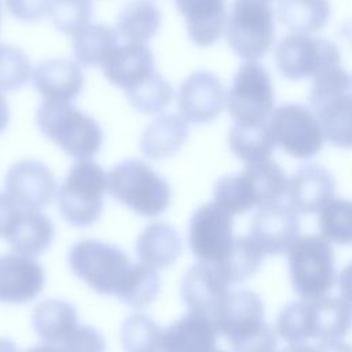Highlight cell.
Here are the masks:
<instances>
[{
    "label": "cell",
    "mask_w": 352,
    "mask_h": 352,
    "mask_svg": "<svg viewBox=\"0 0 352 352\" xmlns=\"http://www.w3.org/2000/svg\"><path fill=\"white\" fill-rule=\"evenodd\" d=\"M309 301L311 338L318 341L341 340L351 324L349 302L342 297L324 296Z\"/></svg>",
    "instance_id": "obj_27"
},
{
    "label": "cell",
    "mask_w": 352,
    "mask_h": 352,
    "mask_svg": "<svg viewBox=\"0 0 352 352\" xmlns=\"http://www.w3.org/2000/svg\"><path fill=\"white\" fill-rule=\"evenodd\" d=\"M309 106L320 125L323 138L337 147L349 148L352 138L351 77L341 65L314 77Z\"/></svg>",
    "instance_id": "obj_3"
},
{
    "label": "cell",
    "mask_w": 352,
    "mask_h": 352,
    "mask_svg": "<svg viewBox=\"0 0 352 352\" xmlns=\"http://www.w3.org/2000/svg\"><path fill=\"white\" fill-rule=\"evenodd\" d=\"M187 136V122L180 116H160L144 129L140 150L150 160L168 158L182 148Z\"/></svg>",
    "instance_id": "obj_26"
},
{
    "label": "cell",
    "mask_w": 352,
    "mask_h": 352,
    "mask_svg": "<svg viewBox=\"0 0 352 352\" xmlns=\"http://www.w3.org/2000/svg\"><path fill=\"white\" fill-rule=\"evenodd\" d=\"M44 282V270L33 257L16 253L0 256V302H29L41 293Z\"/></svg>",
    "instance_id": "obj_17"
},
{
    "label": "cell",
    "mask_w": 352,
    "mask_h": 352,
    "mask_svg": "<svg viewBox=\"0 0 352 352\" xmlns=\"http://www.w3.org/2000/svg\"><path fill=\"white\" fill-rule=\"evenodd\" d=\"M298 214L286 205L272 204L260 208L250 223V238L263 254H280L298 236Z\"/></svg>",
    "instance_id": "obj_15"
},
{
    "label": "cell",
    "mask_w": 352,
    "mask_h": 352,
    "mask_svg": "<svg viewBox=\"0 0 352 352\" xmlns=\"http://www.w3.org/2000/svg\"><path fill=\"white\" fill-rule=\"evenodd\" d=\"M30 74V60L22 50L14 45H0V91L22 88Z\"/></svg>",
    "instance_id": "obj_40"
},
{
    "label": "cell",
    "mask_w": 352,
    "mask_h": 352,
    "mask_svg": "<svg viewBox=\"0 0 352 352\" xmlns=\"http://www.w3.org/2000/svg\"><path fill=\"white\" fill-rule=\"evenodd\" d=\"M22 209L4 192H0V238H7Z\"/></svg>",
    "instance_id": "obj_43"
},
{
    "label": "cell",
    "mask_w": 352,
    "mask_h": 352,
    "mask_svg": "<svg viewBox=\"0 0 352 352\" xmlns=\"http://www.w3.org/2000/svg\"><path fill=\"white\" fill-rule=\"evenodd\" d=\"M107 190L122 205L144 217L164 213L172 198L169 183L147 162L136 158L122 161L110 170Z\"/></svg>",
    "instance_id": "obj_5"
},
{
    "label": "cell",
    "mask_w": 352,
    "mask_h": 352,
    "mask_svg": "<svg viewBox=\"0 0 352 352\" xmlns=\"http://www.w3.org/2000/svg\"><path fill=\"white\" fill-rule=\"evenodd\" d=\"M56 348L60 352H106V341L95 327L78 324Z\"/></svg>",
    "instance_id": "obj_41"
},
{
    "label": "cell",
    "mask_w": 352,
    "mask_h": 352,
    "mask_svg": "<svg viewBox=\"0 0 352 352\" xmlns=\"http://www.w3.org/2000/svg\"><path fill=\"white\" fill-rule=\"evenodd\" d=\"M314 348L315 352H351L349 345L341 340L318 341V344H315Z\"/></svg>",
    "instance_id": "obj_44"
},
{
    "label": "cell",
    "mask_w": 352,
    "mask_h": 352,
    "mask_svg": "<svg viewBox=\"0 0 352 352\" xmlns=\"http://www.w3.org/2000/svg\"><path fill=\"white\" fill-rule=\"evenodd\" d=\"M43 135L76 160H89L102 147L99 124L69 102L44 100L36 113Z\"/></svg>",
    "instance_id": "obj_4"
},
{
    "label": "cell",
    "mask_w": 352,
    "mask_h": 352,
    "mask_svg": "<svg viewBox=\"0 0 352 352\" xmlns=\"http://www.w3.org/2000/svg\"><path fill=\"white\" fill-rule=\"evenodd\" d=\"M230 293V283L214 264H194L183 276L180 296L190 311L213 319Z\"/></svg>",
    "instance_id": "obj_16"
},
{
    "label": "cell",
    "mask_w": 352,
    "mask_h": 352,
    "mask_svg": "<svg viewBox=\"0 0 352 352\" xmlns=\"http://www.w3.org/2000/svg\"><path fill=\"white\" fill-rule=\"evenodd\" d=\"M275 63L280 74L289 80L315 77L341 65L338 47L324 38L307 34H287L275 48Z\"/></svg>",
    "instance_id": "obj_10"
},
{
    "label": "cell",
    "mask_w": 352,
    "mask_h": 352,
    "mask_svg": "<svg viewBox=\"0 0 352 352\" xmlns=\"http://www.w3.org/2000/svg\"><path fill=\"white\" fill-rule=\"evenodd\" d=\"M52 0H6L8 12L19 21L34 22L44 18Z\"/></svg>",
    "instance_id": "obj_42"
},
{
    "label": "cell",
    "mask_w": 352,
    "mask_h": 352,
    "mask_svg": "<svg viewBox=\"0 0 352 352\" xmlns=\"http://www.w3.org/2000/svg\"><path fill=\"white\" fill-rule=\"evenodd\" d=\"M327 0H279V22L296 34H309L320 30L329 19Z\"/></svg>",
    "instance_id": "obj_32"
},
{
    "label": "cell",
    "mask_w": 352,
    "mask_h": 352,
    "mask_svg": "<svg viewBox=\"0 0 352 352\" xmlns=\"http://www.w3.org/2000/svg\"><path fill=\"white\" fill-rule=\"evenodd\" d=\"M48 14L59 32L74 36L88 25L92 0H52Z\"/></svg>",
    "instance_id": "obj_39"
},
{
    "label": "cell",
    "mask_w": 352,
    "mask_h": 352,
    "mask_svg": "<svg viewBox=\"0 0 352 352\" xmlns=\"http://www.w3.org/2000/svg\"><path fill=\"white\" fill-rule=\"evenodd\" d=\"M264 258L263 252L249 235H239L234 238L232 248L220 264H214L230 285L246 280L253 276L261 265Z\"/></svg>",
    "instance_id": "obj_33"
},
{
    "label": "cell",
    "mask_w": 352,
    "mask_h": 352,
    "mask_svg": "<svg viewBox=\"0 0 352 352\" xmlns=\"http://www.w3.org/2000/svg\"><path fill=\"white\" fill-rule=\"evenodd\" d=\"M213 322L232 352H276L275 330L264 320V304L252 290L230 292Z\"/></svg>",
    "instance_id": "obj_2"
},
{
    "label": "cell",
    "mask_w": 352,
    "mask_h": 352,
    "mask_svg": "<svg viewBox=\"0 0 352 352\" xmlns=\"http://www.w3.org/2000/svg\"><path fill=\"white\" fill-rule=\"evenodd\" d=\"M260 1H264V3H268V4H270V3L274 1V0H260Z\"/></svg>",
    "instance_id": "obj_50"
},
{
    "label": "cell",
    "mask_w": 352,
    "mask_h": 352,
    "mask_svg": "<svg viewBox=\"0 0 352 352\" xmlns=\"http://www.w3.org/2000/svg\"><path fill=\"white\" fill-rule=\"evenodd\" d=\"M213 197L214 204L231 216L242 214L256 208L249 186L241 172L220 177L214 186Z\"/></svg>",
    "instance_id": "obj_37"
},
{
    "label": "cell",
    "mask_w": 352,
    "mask_h": 352,
    "mask_svg": "<svg viewBox=\"0 0 352 352\" xmlns=\"http://www.w3.org/2000/svg\"><path fill=\"white\" fill-rule=\"evenodd\" d=\"M107 81L126 91L154 72V56L148 47L117 45L100 65Z\"/></svg>",
    "instance_id": "obj_22"
},
{
    "label": "cell",
    "mask_w": 352,
    "mask_h": 352,
    "mask_svg": "<svg viewBox=\"0 0 352 352\" xmlns=\"http://www.w3.org/2000/svg\"><path fill=\"white\" fill-rule=\"evenodd\" d=\"M234 220L214 202L199 206L190 219L188 245L201 263L220 264L234 243Z\"/></svg>",
    "instance_id": "obj_12"
},
{
    "label": "cell",
    "mask_w": 352,
    "mask_h": 352,
    "mask_svg": "<svg viewBox=\"0 0 352 352\" xmlns=\"http://www.w3.org/2000/svg\"><path fill=\"white\" fill-rule=\"evenodd\" d=\"M26 352H60V349L54 345H37L28 349Z\"/></svg>",
    "instance_id": "obj_48"
},
{
    "label": "cell",
    "mask_w": 352,
    "mask_h": 352,
    "mask_svg": "<svg viewBox=\"0 0 352 352\" xmlns=\"http://www.w3.org/2000/svg\"><path fill=\"white\" fill-rule=\"evenodd\" d=\"M32 82L45 100L72 102L84 85L81 69L67 59H47L32 72Z\"/></svg>",
    "instance_id": "obj_20"
},
{
    "label": "cell",
    "mask_w": 352,
    "mask_h": 352,
    "mask_svg": "<svg viewBox=\"0 0 352 352\" xmlns=\"http://www.w3.org/2000/svg\"><path fill=\"white\" fill-rule=\"evenodd\" d=\"M334 188V177L324 166L308 164L287 180L286 194L296 213L308 214L319 212L333 198Z\"/></svg>",
    "instance_id": "obj_18"
},
{
    "label": "cell",
    "mask_w": 352,
    "mask_h": 352,
    "mask_svg": "<svg viewBox=\"0 0 352 352\" xmlns=\"http://www.w3.org/2000/svg\"><path fill=\"white\" fill-rule=\"evenodd\" d=\"M0 352H19L18 346L10 338L0 337Z\"/></svg>",
    "instance_id": "obj_47"
},
{
    "label": "cell",
    "mask_w": 352,
    "mask_h": 352,
    "mask_svg": "<svg viewBox=\"0 0 352 352\" xmlns=\"http://www.w3.org/2000/svg\"><path fill=\"white\" fill-rule=\"evenodd\" d=\"M120 337L125 352H161L162 329L146 314L128 316L121 326Z\"/></svg>",
    "instance_id": "obj_34"
},
{
    "label": "cell",
    "mask_w": 352,
    "mask_h": 352,
    "mask_svg": "<svg viewBox=\"0 0 352 352\" xmlns=\"http://www.w3.org/2000/svg\"><path fill=\"white\" fill-rule=\"evenodd\" d=\"M320 236L327 242L348 245L352 239V206L348 199L331 198L318 217Z\"/></svg>",
    "instance_id": "obj_36"
},
{
    "label": "cell",
    "mask_w": 352,
    "mask_h": 352,
    "mask_svg": "<svg viewBox=\"0 0 352 352\" xmlns=\"http://www.w3.org/2000/svg\"><path fill=\"white\" fill-rule=\"evenodd\" d=\"M309 301H294L282 308L276 318V334L290 344L311 340Z\"/></svg>",
    "instance_id": "obj_38"
},
{
    "label": "cell",
    "mask_w": 352,
    "mask_h": 352,
    "mask_svg": "<svg viewBox=\"0 0 352 352\" xmlns=\"http://www.w3.org/2000/svg\"><path fill=\"white\" fill-rule=\"evenodd\" d=\"M129 104L140 113H161L170 102L173 89L169 82L157 72H153L140 82L125 91Z\"/></svg>",
    "instance_id": "obj_35"
},
{
    "label": "cell",
    "mask_w": 352,
    "mask_h": 352,
    "mask_svg": "<svg viewBox=\"0 0 352 352\" xmlns=\"http://www.w3.org/2000/svg\"><path fill=\"white\" fill-rule=\"evenodd\" d=\"M268 128L275 144L298 160L315 157L323 146V133L314 113L297 103L276 107L270 114Z\"/></svg>",
    "instance_id": "obj_11"
},
{
    "label": "cell",
    "mask_w": 352,
    "mask_h": 352,
    "mask_svg": "<svg viewBox=\"0 0 352 352\" xmlns=\"http://www.w3.org/2000/svg\"><path fill=\"white\" fill-rule=\"evenodd\" d=\"M10 122V109L6 98L0 94V133H3Z\"/></svg>",
    "instance_id": "obj_45"
},
{
    "label": "cell",
    "mask_w": 352,
    "mask_h": 352,
    "mask_svg": "<svg viewBox=\"0 0 352 352\" xmlns=\"http://www.w3.org/2000/svg\"><path fill=\"white\" fill-rule=\"evenodd\" d=\"M235 124H263L274 109V87L270 73L257 60L243 63L234 76L226 96Z\"/></svg>",
    "instance_id": "obj_9"
},
{
    "label": "cell",
    "mask_w": 352,
    "mask_h": 352,
    "mask_svg": "<svg viewBox=\"0 0 352 352\" xmlns=\"http://www.w3.org/2000/svg\"><path fill=\"white\" fill-rule=\"evenodd\" d=\"M228 144L231 151L246 164L270 160L276 146L267 122L234 124L228 133Z\"/></svg>",
    "instance_id": "obj_31"
},
{
    "label": "cell",
    "mask_w": 352,
    "mask_h": 352,
    "mask_svg": "<svg viewBox=\"0 0 352 352\" xmlns=\"http://www.w3.org/2000/svg\"><path fill=\"white\" fill-rule=\"evenodd\" d=\"M118 45L117 32L103 23L84 26L74 34L73 55L82 67L102 65L110 52Z\"/></svg>",
    "instance_id": "obj_30"
},
{
    "label": "cell",
    "mask_w": 352,
    "mask_h": 352,
    "mask_svg": "<svg viewBox=\"0 0 352 352\" xmlns=\"http://www.w3.org/2000/svg\"><path fill=\"white\" fill-rule=\"evenodd\" d=\"M287 263L294 292L302 300L327 296L336 283L334 252L320 235H301L289 246Z\"/></svg>",
    "instance_id": "obj_6"
},
{
    "label": "cell",
    "mask_w": 352,
    "mask_h": 352,
    "mask_svg": "<svg viewBox=\"0 0 352 352\" xmlns=\"http://www.w3.org/2000/svg\"><path fill=\"white\" fill-rule=\"evenodd\" d=\"M241 173L249 186L254 206L263 208L278 204L286 194L289 179L282 168L271 160L246 164Z\"/></svg>",
    "instance_id": "obj_29"
},
{
    "label": "cell",
    "mask_w": 352,
    "mask_h": 352,
    "mask_svg": "<svg viewBox=\"0 0 352 352\" xmlns=\"http://www.w3.org/2000/svg\"><path fill=\"white\" fill-rule=\"evenodd\" d=\"M161 22V12L153 1L135 0L120 12L116 32L126 44L144 45L157 34Z\"/></svg>",
    "instance_id": "obj_28"
},
{
    "label": "cell",
    "mask_w": 352,
    "mask_h": 352,
    "mask_svg": "<svg viewBox=\"0 0 352 352\" xmlns=\"http://www.w3.org/2000/svg\"><path fill=\"white\" fill-rule=\"evenodd\" d=\"M279 352H315L314 345L301 342V344H290L285 348H282Z\"/></svg>",
    "instance_id": "obj_46"
},
{
    "label": "cell",
    "mask_w": 352,
    "mask_h": 352,
    "mask_svg": "<svg viewBox=\"0 0 352 352\" xmlns=\"http://www.w3.org/2000/svg\"><path fill=\"white\" fill-rule=\"evenodd\" d=\"M217 337L213 319L190 311L162 330L161 352H212Z\"/></svg>",
    "instance_id": "obj_19"
},
{
    "label": "cell",
    "mask_w": 352,
    "mask_h": 352,
    "mask_svg": "<svg viewBox=\"0 0 352 352\" xmlns=\"http://www.w3.org/2000/svg\"><path fill=\"white\" fill-rule=\"evenodd\" d=\"M182 239L177 231L162 221L148 224L136 241V253L140 263L153 270L172 265L182 253Z\"/></svg>",
    "instance_id": "obj_23"
},
{
    "label": "cell",
    "mask_w": 352,
    "mask_h": 352,
    "mask_svg": "<svg viewBox=\"0 0 352 352\" xmlns=\"http://www.w3.org/2000/svg\"><path fill=\"white\" fill-rule=\"evenodd\" d=\"M107 175L92 160H77L58 192L62 217L74 227L92 226L102 214Z\"/></svg>",
    "instance_id": "obj_7"
},
{
    "label": "cell",
    "mask_w": 352,
    "mask_h": 352,
    "mask_svg": "<svg viewBox=\"0 0 352 352\" xmlns=\"http://www.w3.org/2000/svg\"><path fill=\"white\" fill-rule=\"evenodd\" d=\"M32 326L41 341L58 346L78 326L77 309L63 300H44L33 311Z\"/></svg>",
    "instance_id": "obj_25"
},
{
    "label": "cell",
    "mask_w": 352,
    "mask_h": 352,
    "mask_svg": "<svg viewBox=\"0 0 352 352\" xmlns=\"http://www.w3.org/2000/svg\"><path fill=\"white\" fill-rule=\"evenodd\" d=\"M212 352H226V351H223V349H217V348H214Z\"/></svg>",
    "instance_id": "obj_49"
},
{
    "label": "cell",
    "mask_w": 352,
    "mask_h": 352,
    "mask_svg": "<svg viewBox=\"0 0 352 352\" xmlns=\"http://www.w3.org/2000/svg\"><path fill=\"white\" fill-rule=\"evenodd\" d=\"M176 6L194 44L209 47L221 37L227 21L226 0H176Z\"/></svg>",
    "instance_id": "obj_21"
},
{
    "label": "cell",
    "mask_w": 352,
    "mask_h": 352,
    "mask_svg": "<svg viewBox=\"0 0 352 352\" xmlns=\"http://www.w3.org/2000/svg\"><path fill=\"white\" fill-rule=\"evenodd\" d=\"M226 100L220 80L210 72L199 70L190 74L177 92V106L184 121L206 124L223 110Z\"/></svg>",
    "instance_id": "obj_14"
},
{
    "label": "cell",
    "mask_w": 352,
    "mask_h": 352,
    "mask_svg": "<svg viewBox=\"0 0 352 352\" xmlns=\"http://www.w3.org/2000/svg\"><path fill=\"white\" fill-rule=\"evenodd\" d=\"M73 274L92 290L116 296L122 304L139 309L160 293V276L143 263H131L122 249L98 239L74 243L67 254Z\"/></svg>",
    "instance_id": "obj_1"
},
{
    "label": "cell",
    "mask_w": 352,
    "mask_h": 352,
    "mask_svg": "<svg viewBox=\"0 0 352 352\" xmlns=\"http://www.w3.org/2000/svg\"><path fill=\"white\" fill-rule=\"evenodd\" d=\"M54 235L55 228L50 217L40 210H22L6 241L14 253L36 257L50 248Z\"/></svg>",
    "instance_id": "obj_24"
},
{
    "label": "cell",
    "mask_w": 352,
    "mask_h": 352,
    "mask_svg": "<svg viewBox=\"0 0 352 352\" xmlns=\"http://www.w3.org/2000/svg\"><path fill=\"white\" fill-rule=\"evenodd\" d=\"M4 188L22 210H40L52 202L56 182L45 164L36 160H22L7 170Z\"/></svg>",
    "instance_id": "obj_13"
},
{
    "label": "cell",
    "mask_w": 352,
    "mask_h": 352,
    "mask_svg": "<svg viewBox=\"0 0 352 352\" xmlns=\"http://www.w3.org/2000/svg\"><path fill=\"white\" fill-rule=\"evenodd\" d=\"M224 29L230 47L239 58L246 62L257 60L272 45L274 11L260 0H234Z\"/></svg>",
    "instance_id": "obj_8"
}]
</instances>
